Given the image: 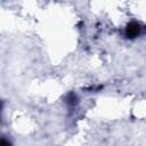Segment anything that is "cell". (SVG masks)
I'll return each mask as SVG.
<instances>
[{"label":"cell","mask_w":146,"mask_h":146,"mask_svg":"<svg viewBox=\"0 0 146 146\" xmlns=\"http://www.w3.org/2000/svg\"><path fill=\"white\" fill-rule=\"evenodd\" d=\"M141 33V25L138 22H130L124 29V35L128 39H135Z\"/></svg>","instance_id":"obj_1"},{"label":"cell","mask_w":146,"mask_h":146,"mask_svg":"<svg viewBox=\"0 0 146 146\" xmlns=\"http://www.w3.org/2000/svg\"><path fill=\"white\" fill-rule=\"evenodd\" d=\"M0 146H11V144H10V141L7 138L1 137L0 138Z\"/></svg>","instance_id":"obj_2"},{"label":"cell","mask_w":146,"mask_h":146,"mask_svg":"<svg viewBox=\"0 0 146 146\" xmlns=\"http://www.w3.org/2000/svg\"><path fill=\"white\" fill-rule=\"evenodd\" d=\"M1 111H2V102H0V117H1Z\"/></svg>","instance_id":"obj_3"}]
</instances>
